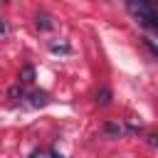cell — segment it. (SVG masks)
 Wrapping results in <instances>:
<instances>
[{"label": "cell", "mask_w": 158, "mask_h": 158, "mask_svg": "<svg viewBox=\"0 0 158 158\" xmlns=\"http://www.w3.org/2000/svg\"><path fill=\"white\" fill-rule=\"evenodd\" d=\"M0 32H7V25H5L2 20H0Z\"/></svg>", "instance_id": "cell-11"}, {"label": "cell", "mask_w": 158, "mask_h": 158, "mask_svg": "<svg viewBox=\"0 0 158 158\" xmlns=\"http://www.w3.org/2000/svg\"><path fill=\"white\" fill-rule=\"evenodd\" d=\"M111 96H114V94H111V89H109V86H104V89H99V91H96L94 101H96V106H109V104H111Z\"/></svg>", "instance_id": "cell-4"}, {"label": "cell", "mask_w": 158, "mask_h": 158, "mask_svg": "<svg viewBox=\"0 0 158 158\" xmlns=\"http://www.w3.org/2000/svg\"><path fill=\"white\" fill-rule=\"evenodd\" d=\"M20 79H22L25 84H30V81H35V69H32L30 64H25V67L20 69Z\"/></svg>", "instance_id": "cell-7"}, {"label": "cell", "mask_w": 158, "mask_h": 158, "mask_svg": "<svg viewBox=\"0 0 158 158\" xmlns=\"http://www.w3.org/2000/svg\"><path fill=\"white\" fill-rule=\"evenodd\" d=\"M101 128H104V133H106V136H111V138H121V136H126V133H128V128H126V123H123V121H106Z\"/></svg>", "instance_id": "cell-2"}, {"label": "cell", "mask_w": 158, "mask_h": 158, "mask_svg": "<svg viewBox=\"0 0 158 158\" xmlns=\"http://www.w3.org/2000/svg\"><path fill=\"white\" fill-rule=\"evenodd\" d=\"M10 96H12V99H15V101H17V99H22V96H25V91H22V89H20V84H15V86H12V89H10Z\"/></svg>", "instance_id": "cell-9"}, {"label": "cell", "mask_w": 158, "mask_h": 158, "mask_svg": "<svg viewBox=\"0 0 158 158\" xmlns=\"http://www.w3.org/2000/svg\"><path fill=\"white\" fill-rule=\"evenodd\" d=\"M148 146L156 148V146H158V136H148Z\"/></svg>", "instance_id": "cell-10"}, {"label": "cell", "mask_w": 158, "mask_h": 158, "mask_svg": "<svg viewBox=\"0 0 158 158\" xmlns=\"http://www.w3.org/2000/svg\"><path fill=\"white\" fill-rule=\"evenodd\" d=\"M128 15L146 30L158 32V0H123Z\"/></svg>", "instance_id": "cell-1"}, {"label": "cell", "mask_w": 158, "mask_h": 158, "mask_svg": "<svg viewBox=\"0 0 158 158\" xmlns=\"http://www.w3.org/2000/svg\"><path fill=\"white\" fill-rule=\"evenodd\" d=\"M35 25H37V30H42V32H49V30L54 27V22H52V17H49L47 12H37Z\"/></svg>", "instance_id": "cell-3"}, {"label": "cell", "mask_w": 158, "mask_h": 158, "mask_svg": "<svg viewBox=\"0 0 158 158\" xmlns=\"http://www.w3.org/2000/svg\"><path fill=\"white\" fill-rule=\"evenodd\" d=\"M143 44H146V49H151V54L156 57V62H158V47L153 44V40H148V37H143Z\"/></svg>", "instance_id": "cell-8"}, {"label": "cell", "mask_w": 158, "mask_h": 158, "mask_svg": "<svg viewBox=\"0 0 158 158\" xmlns=\"http://www.w3.org/2000/svg\"><path fill=\"white\" fill-rule=\"evenodd\" d=\"M27 99H30V106H35V109H37V106H44V104L49 101L44 91H30V94H27Z\"/></svg>", "instance_id": "cell-5"}, {"label": "cell", "mask_w": 158, "mask_h": 158, "mask_svg": "<svg viewBox=\"0 0 158 158\" xmlns=\"http://www.w3.org/2000/svg\"><path fill=\"white\" fill-rule=\"evenodd\" d=\"M49 52H54V54H69L72 47H69L67 42H52V44H49Z\"/></svg>", "instance_id": "cell-6"}]
</instances>
